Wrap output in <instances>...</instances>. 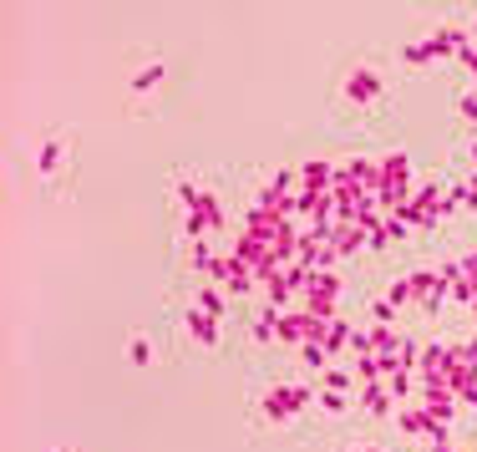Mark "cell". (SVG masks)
Instances as JSON below:
<instances>
[{
	"label": "cell",
	"instance_id": "cell-6",
	"mask_svg": "<svg viewBox=\"0 0 477 452\" xmlns=\"http://www.w3.org/2000/svg\"><path fill=\"white\" fill-rule=\"evenodd\" d=\"M457 112H462V117H477V92H467V97L457 102Z\"/></svg>",
	"mask_w": 477,
	"mask_h": 452
},
{
	"label": "cell",
	"instance_id": "cell-1",
	"mask_svg": "<svg viewBox=\"0 0 477 452\" xmlns=\"http://www.w3.org/2000/svg\"><path fill=\"white\" fill-rule=\"evenodd\" d=\"M386 92V81H381V72L371 67V61H361L356 72H345V97H351L356 107H365V102H376Z\"/></svg>",
	"mask_w": 477,
	"mask_h": 452
},
{
	"label": "cell",
	"instance_id": "cell-2",
	"mask_svg": "<svg viewBox=\"0 0 477 452\" xmlns=\"http://www.w3.org/2000/svg\"><path fill=\"white\" fill-rule=\"evenodd\" d=\"M127 361H133V366H153V361H158V346L137 331L133 340H127Z\"/></svg>",
	"mask_w": 477,
	"mask_h": 452
},
{
	"label": "cell",
	"instance_id": "cell-7",
	"mask_svg": "<svg viewBox=\"0 0 477 452\" xmlns=\"http://www.w3.org/2000/svg\"><path fill=\"white\" fill-rule=\"evenodd\" d=\"M351 452H376V447H351Z\"/></svg>",
	"mask_w": 477,
	"mask_h": 452
},
{
	"label": "cell",
	"instance_id": "cell-4",
	"mask_svg": "<svg viewBox=\"0 0 477 452\" xmlns=\"http://www.w3.org/2000/svg\"><path fill=\"white\" fill-rule=\"evenodd\" d=\"M158 81H163V61H153V67H142V72L133 77V92H153Z\"/></svg>",
	"mask_w": 477,
	"mask_h": 452
},
{
	"label": "cell",
	"instance_id": "cell-8",
	"mask_svg": "<svg viewBox=\"0 0 477 452\" xmlns=\"http://www.w3.org/2000/svg\"><path fill=\"white\" fill-rule=\"evenodd\" d=\"M56 452H76V447H56Z\"/></svg>",
	"mask_w": 477,
	"mask_h": 452
},
{
	"label": "cell",
	"instance_id": "cell-5",
	"mask_svg": "<svg viewBox=\"0 0 477 452\" xmlns=\"http://www.w3.org/2000/svg\"><path fill=\"white\" fill-rule=\"evenodd\" d=\"M188 335H199L203 346H219V331H213V326H208L203 315H188Z\"/></svg>",
	"mask_w": 477,
	"mask_h": 452
},
{
	"label": "cell",
	"instance_id": "cell-3",
	"mask_svg": "<svg viewBox=\"0 0 477 452\" xmlns=\"http://www.w3.org/2000/svg\"><path fill=\"white\" fill-rule=\"evenodd\" d=\"M61 147H67V138H61V133H56L46 147H41V173H46V178H51L56 168H61Z\"/></svg>",
	"mask_w": 477,
	"mask_h": 452
}]
</instances>
